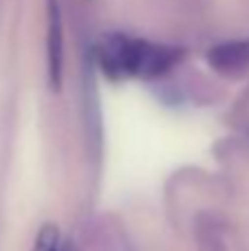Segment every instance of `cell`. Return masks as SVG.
Masks as SVG:
<instances>
[{
	"label": "cell",
	"mask_w": 249,
	"mask_h": 251,
	"mask_svg": "<svg viewBox=\"0 0 249 251\" xmlns=\"http://www.w3.org/2000/svg\"><path fill=\"white\" fill-rule=\"evenodd\" d=\"M100 64L110 77H146L152 79L168 73L183 55L181 49L154 44L148 40L113 33L100 44Z\"/></svg>",
	"instance_id": "obj_1"
},
{
	"label": "cell",
	"mask_w": 249,
	"mask_h": 251,
	"mask_svg": "<svg viewBox=\"0 0 249 251\" xmlns=\"http://www.w3.org/2000/svg\"><path fill=\"white\" fill-rule=\"evenodd\" d=\"M47 69L49 86L60 93L64 71V25L57 0H47Z\"/></svg>",
	"instance_id": "obj_2"
},
{
	"label": "cell",
	"mask_w": 249,
	"mask_h": 251,
	"mask_svg": "<svg viewBox=\"0 0 249 251\" xmlns=\"http://www.w3.org/2000/svg\"><path fill=\"white\" fill-rule=\"evenodd\" d=\"M210 66L225 77H241L249 69V40L223 42L207 53Z\"/></svg>",
	"instance_id": "obj_3"
},
{
	"label": "cell",
	"mask_w": 249,
	"mask_h": 251,
	"mask_svg": "<svg viewBox=\"0 0 249 251\" xmlns=\"http://www.w3.org/2000/svg\"><path fill=\"white\" fill-rule=\"evenodd\" d=\"M35 251H60L57 249V229L53 225H47L42 231H40Z\"/></svg>",
	"instance_id": "obj_4"
}]
</instances>
